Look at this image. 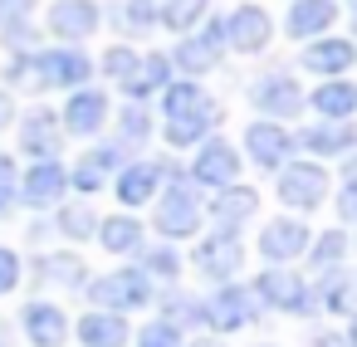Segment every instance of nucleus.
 Instances as JSON below:
<instances>
[{
    "label": "nucleus",
    "mask_w": 357,
    "mask_h": 347,
    "mask_svg": "<svg viewBox=\"0 0 357 347\" xmlns=\"http://www.w3.org/2000/svg\"><path fill=\"white\" fill-rule=\"evenodd\" d=\"M103 69H108L113 79H123V84H128V79H132V69H137V54L118 45V49H108V59H103Z\"/></svg>",
    "instance_id": "obj_36"
},
{
    "label": "nucleus",
    "mask_w": 357,
    "mask_h": 347,
    "mask_svg": "<svg viewBox=\"0 0 357 347\" xmlns=\"http://www.w3.org/2000/svg\"><path fill=\"white\" fill-rule=\"evenodd\" d=\"M255 103L264 108V113H274V118H289V113H298L303 108V93H298V84L294 79H264L259 88H255Z\"/></svg>",
    "instance_id": "obj_14"
},
{
    "label": "nucleus",
    "mask_w": 357,
    "mask_h": 347,
    "mask_svg": "<svg viewBox=\"0 0 357 347\" xmlns=\"http://www.w3.org/2000/svg\"><path fill=\"white\" fill-rule=\"evenodd\" d=\"M240 259H245V249H240L235 230H220V235H211V240L196 245V269H201L206 279H230Z\"/></svg>",
    "instance_id": "obj_3"
},
{
    "label": "nucleus",
    "mask_w": 357,
    "mask_h": 347,
    "mask_svg": "<svg viewBox=\"0 0 357 347\" xmlns=\"http://www.w3.org/2000/svg\"><path fill=\"white\" fill-rule=\"evenodd\" d=\"M352 347H357V323H352Z\"/></svg>",
    "instance_id": "obj_45"
},
{
    "label": "nucleus",
    "mask_w": 357,
    "mask_h": 347,
    "mask_svg": "<svg viewBox=\"0 0 357 347\" xmlns=\"http://www.w3.org/2000/svg\"><path fill=\"white\" fill-rule=\"evenodd\" d=\"M10 196H15V167L10 157H0V215L10 210Z\"/></svg>",
    "instance_id": "obj_39"
},
{
    "label": "nucleus",
    "mask_w": 357,
    "mask_h": 347,
    "mask_svg": "<svg viewBox=\"0 0 357 347\" xmlns=\"http://www.w3.org/2000/svg\"><path fill=\"white\" fill-rule=\"evenodd\" d=\"M215 59H220V25H211L206 35H196V40H186V45L176 49V64H181V69H191V74L211 69Z\"/></svg>",
    "instance_id": "obj_20"
},
{
    "label": "nucleus",
    "mask_w": 357,
    "mask_h": 347,
    "mask_svg": "<svg viewBox=\"0 0 357 347\" xmlns=\"http://www.w3.org/2000/svg\"><path fill=\"white\" fill-rule=\"evenodd\" d=\"M20 142H25V152H35L40 162H50L54 147H59V128H54V118H50V113H35V118L25 123Z\"/></svg>",
    "instance_id": "obj_22"
},
{
    "label": "nucleus",
    "mask_w": 357,
    "mask_h": 347,
    "mask_svg": "<svg viewBox=\"0 0 357 347\" xmlns=\"http://www.w3.org/2000/svg\"><path fill=\"white\" fill-rule=\"evenodd\" d=\"M59 225H64V235H74V240H84L98 220H93V210H84V206H69L64 215H59Z\"/></svg>",
    "instance_id": "obj_32"
},
{
    "label": "nucleus",
    "mask_w": 357,
    "mask_h": 347,
    "mask_svg": "<svg viewBox=\"0 0 357 347\" xmlns=\"http://www.w3.org/2000/svg\"><path fill=\"white\" fill-rule=\"evenodd\" d=\"M352 6H357V0H352Z\"/></svg>",
    "instance_id": "obj_48"
},
{
    "label": "nucleus",
    "mask_w": 357,
    "mask_h": 347,
    "mask_svg": "<svg viewBox=\"0 0 357 347\" xmlns=\"http://www.w3.org/2000/svg\"><path fill=\"white\" fill-rule=\"evenodd\" d=\"M303 245H308V230L298 225V220H274V225H264V235H259V249H264V259H294V254H303Z\"/></svg>",
    "instance_id": "obj_12"
},
{
    "label": "nucleus",
    "mask_w": 357,
    "mask_h": 347,
    "mask_svg": "<svg viewBox=\"0 0 357 347\" xmlns=\"http://www.w3.org/2000/svg\"><path fill=\"white\" fill-rule=\"evenodd\" d=\"M157 181H162V171L157 167H128L123 176H118V201L123 206H142V201H152V191H157Z\"/></svg>",
    "instance_id": "obj_21"
},
{
    "label": "nucleus",
    "mask_w": 357,
    "mask_h": 347,
    "mask_svg": "<svg viewBox=\"0 0 357 347\" xmlns=\"http://www.w3.org/2000/svg\"><path fill=\"white\" fill-rule=\"evenodd\" d=\"M35 6V0H0V25H10V20H20L25 10Z\"/></svg>",
    "instance_id": "obj_43"
},
{
    "label": "nucleus",
    "mask_w": 357,
    "mask_h": 347,
    "mask_svg": "<svg viewBox=\"0 0 357 347\" xmlns=\"http://www.w3.org/2000/svg\"><path fill=\"white\" fill-rule=\"evenodd\" d=\"M152 20H157L152 0H128V6H123V25L128 30H152Z\"/></svg>",
    "instance_id": "obj_35"
},
{
    "label": "nucleus",
    "mask_w": 357,
    "mask_h": 347,
    "mask_svg": "<svg viewBox=\"0 0 357 347\" xmlns=\"http://www.w3.org/2000/svg\"><path fill=\"white\" fill-rule=\"evenodd\" d=\"M201 318H206L215 332H235V327L250 323V293H245V288H220V293L201 308Z\"/></svg>",
    "instance_id": "obj_10"
},
{
    "label": "nucleus",
    "mask_w": 357,
    "mask_h": 347,
    "mask_svg": "<svg viewBox=\"0 0 357 347\" xmlns=\"http://www.w3.org/2000/svg\"><path fill=\"white\" fill-rule=\"evenodd\" d=\"M352 142H357V137H352V128H333V123H328V128H308V132H303V147H308V152H323V157L347 152Z\"/></svg>",
    "instance_id": "obj_28"
},
{
    "label": "nucleus",
    "mask_w": 357,
    "mask_h": 347,
    "mask_svg": "<svg viewBox=\"0 0 357 347\" xmlns=\"http://www.w3.org/2000/svg\"><path fill=\"white\" fill-rule=\"evenodd\" d=\"M20 284V259L6 249V245H0V293H10Z\"/></svg>",
    "instance_id": "obj_38"
},
{
    "label": "nucleus",
    "mask_w": 357,
    "mask_h": 347,
    "mask_svg": "<svg viewBox=\"0 0 357 347\" xmlns=\"http://www.w3.org/2000/svg\"><path fill=\"white\" fill-rule=\"evenodd\" d=\"M250 210H255V191H225V196H220V201L211 206V215H215V220H220L225 230H230L235 220H245Z\"/></svg>",
    "instance_id": "obj_29"
},
{
    "label": "nucleus",
    "mask_w": 357,
    "mask_h": 347,
    "mask_svg": "<svg viewBox=\"0 0 357 347\" xmlns=\"http://www.w3.org/2000/svg\"><path fill=\"white\" fill-rule=\"evenodd\" d=\"M211 118H215V108H201V113H191V118H167V142H172V147H191L196 137H206Z\"/></svg>",
    "instance_id": "obj_27"
},
{
    "label": "nucleus",
    "mask_w": 357,
    "mask_h": 347,
    "mask_svg": "<svg viewBox=\"0 0 357 347\" xmlns=\"http://www.w3.org/2000/svg\"><path fill=\"white\" fill-rule=\"evenodd\" d=\"M347 303V284L342 279H328V288H323V308H342Z\"/></svg>",
    "instance_id": "obj_42"
},
{
    "label": "nucleus",
    "mask_w": 357,
    "mask_h": 347,
    "mask_svg": "<svg viewBox=\"0 0 357 347\" xmlns=\"http://www.w3.org/2000/svg\"><path fill=\"white\" fill-rule=\"evenodd\" d=\"M137 347H181V332L172 323H152V327H142Z\"/></svg>",
    "instance_id": "obj_34"
},
{
    "label": "nucleus",
    "mask_w": 357,
    "mask_h": 347,
    "mask_svg": "<svg viewBox=\"0 0 357 347\" xmlns=\"http://www.w3.org/2000/svg\"><path fill=\"white\" fill-rule=\"evenodd\" d=\"M196 347H215V342H196Z\"/></svg>",
    "instance_id": "obj_47"
},
{
    "label": "nucleus",
    "mask_w": 357,
    "mask_h": 347,
    "mask_svg": "<svg viewBox=\"0 0 357 347\" xmlns=\"http://www.w3.org/2000/svg\"><path fill=\"white\" fill-rule=\"evenodd\" d=\"M259 298L274 303V308H289V313H303V308H308V288H303V279L289 274V269L259 274Z\"/></svg>",
    "instance_id": "obj_9"
},
{
    "label": "nucleus",
    "mask_w": 357,
    "mask_h": 347,
    "mask_svg": "<svg viewBox=\"0 0 357 347\" xmlns=\"http://www.w3.org/2000/svg\"><path fill=\"white\" fill-rule=\"evenodd\" d=\"M0 347H6V327H0Z\"/></svg>",
    "instance_id": "obj_46"
},
{
    "label": "nucleus",
    "mask_w": 357,
    "mask_h": 347,
    "mask_svg": "<svg viewBox=\"0 0 357 347\" xmlns=\"http://www.w3.org/2000/svg\"><path fill=\"white\" fill-rule=\"evenodd\" d=\"M113 162H118V152H108V147L93 152V157H84V167L74 171V186H79V191H98V186H103V171H108Z\"/></svg>",
    "instance_id": "obj_30"
},
{
    "label": "nucleus",
    "mask_w": 357,
    "mask_h": 347,
    "mask_svg": "<svg viewBox=\"0 0 357 347\" xmlns=\"http://www.w3.org/2000/svg\"><path fill=\"white\" fill-rule=\"evenodd\" d=\"M123 137H132V142H142V137H147V118H142L137 108H128V113H123Z\"/></svg>",
    "instance_id": "obj_40"
},
{
    "label": "nucleus",
    "mask_w": 357,
    "mask_h": 347,
    "mask_svg": "<svg viewBox=\"0 0 357 347\" xmlns=\"http://www.w3.org/2000/svg\"><path fill=\"white\" fill-rule=\"evenodd\" d=\"M245 147H250V157H255L259 167H279L284 152H289V137H284V128H274V123H255V128L245 132Z\"/></svg>",
    "instance_id": "obj_16"
},
{
    "label": "nucleus",
    "mask_w": 357,
    "mask_h": 347,
    "mask_svg": "<svg viewBox=\"0 0 357 347\" xmlns=\"http://www.w3.org/2000/svg\"><path fill=\"white\" fill-rule=\"evenodd\" d=\"M342 249H347V245H342V235H337V230H328V235L313 245V259H318V264H337V259H342Z\"/></svg>",
    "instance_id": "obj_37"
},
{
    "label": "nucleus",
    "mask_w": 357,
    "mask_h": 347,
    "mask_svg": "<svg viewBox=\"0 0 357 347\" xmlns=\"http://www.w3.org/2000/svg\"><path fill=\"white\" fill-rule=\"evenodd\" d=\"M162 108H167V118H191V113H201V108H211V103H206V93H201L196 84H172V88L162 93Z\"/></svg>",
    "instance_id": "obj_26"
},
{
    "label": "nucleus",
    "mask_w": 357,
    "mask_h": 347,
    "mask_svg": "<svg viewBox=\"0 0 357 347\" xmlns=\"http://www.w3.org/2000/svg\"><path fill=\"white\" fill-rule=\"evenodd\" d=\"M79 337H84L89 347H123V342H128V323L113 318V313H84Z\"/></svg>",
    "instance_id": "obj_19"
},
{
    "label": "nucleus",
    "mask_w": 357,
    "mask_h": 347,
    "mask_svg": "<svg viewBox=\"0 0 357 347\" xmlns=\"http://www.w3.org/2000/svg\"><path fill=\"white\" fill-rule=\"evenodd\" d=\"M313 108H318L323 118H347V113L357 108V88H352V84H318Z\"/></svg>",
    "instance_id": "obj_24"
},
{
    "label": "nucleus",
    "mask_w": 357,
    "mask_h": 347,
    "mask_svg": "<svg viewBox=\"0 0 357 347\" xmlns=\"http://www.w3.org/2000/svg\"><path fill=\"white\" fill-rule=\"evenodd\" d=\"M147 264H152L157 274H167V279L176 274V254H172V249H152V254H147Z\"/></svg>",
    "instance_id": "obj_41"
},
{
    "label": "nucleus",
    "mask_w": 357,
    "mask_h": 347,
    "mask_svg": "<svg viewBox=\"0 0 357 347\" xmlns=\"http://www.w3.org/2000/svg\"><path fill=\"white\" fill-rule=\"evenodd\" d=\"M333 15H337V6L333 0H298V6L289 10V35H318V30H328L333 25Z\"/></svg>",
    "instance_id": "obj_18"
},
{
    "label": "nucleus",
    "mask_w": 357,
    "mask_h": 347,
    "mask_svg": "<svg viewBox=\"0 0 357 347\" xmlns=\"http://www.w3.org/2000/svg\"><path fill=\"white\" fill-rule=\"evenodd\" d=\"M93 303H108V308H142L147 303V279L137 269H123V274H103L93 288H89Z\"/></svg>",
    "instance_id": "obj_4"
},
{
    "label": "nucleus",
    "mask_w": 357,
    "mask_h": 347,
    "mask_svg": "<svg viewBox=\"0 0 357 347\" xmlns=\"http://www.w3.org/2000/svg\"><path fill=\"white\" fill-rule=\"evenodd\" d=\"M196 225H201L196 196H191L186 186H172L167 201H162V210H157V230H162V235H191Z\"/></svg>",
    "instance_id": "obj_8"
},
{
    "label": "nucleus",
    "mask_w": 357,
    "mask_h": 347,
    "mask_svg": "<svg viewBox=\"0 0 357 347\" xmlns=\"http://www.w3.org/2000/svg\"><path fill=\"white\" fill-rule=\"evenodd\" d=\"M323 196H328L323 167H313V162L284 167V176H279V201H289V206H298V210H313V206H323Z\"/></svg>",
    "instance_id": "obj_1"
},
{
    "label": "nucleus",
    "mask_w": 357,
    "mask_h": 347,
    "mask_svg": "<svg viewBox=\"0 0 357 347\" xmlns=\"http://www.w3.org/2000/svg\"><path fill=\"white\" fill-rule=\"evenodd\" d=\"M98 235H103V245H108L113 254H128V249L142 245V225H137L132 215H113V220H103Z\"/></svg>",
    "instance_id": "obj_23"
},
{
    "label": "nucleus",
    "mask_w": 357,
    "mask_h": 347,
    "mask_svg": "<svg viewBox=\"0 0 357 347\" xmlns=\"http://www.w3.org/2000/svg\"><path fill=\"white\" fill-rule=\"evenodd\" d=\"M196 15H206V0H172V6L162 10V20H167V30H186Z\"/></svg>",
    "instance_id": "obj_31"
},
{
    "label": "nucleus",
    "mask_w": 357,
    "mask_h": 347,
    "mask_svg": "<svg viewBox=\"0 0 357 347\" xmlns=\"http://www.w3.org/2000/svg\"><path fill=\"white\" fill-rule=\"evenodd\" d=\"M10 123V93H0V128Z\"/></svg>",
    "instance_id": "obj_44"
},
{
    "label": "nucleus",
    "mask_w": 357,
    "mask_h": 347,
    "mask_svg": "<svg viewBox=\"0 0 357 347\" xmlns=\"http://www.w3.org/2000/svg\"><path fill=\"white\" fill-rule=\"evenodd\" d=\"M220 30H225V35H230V45H235V49H245V54H259V49L269 45V35H274L269 15H264L259 6H240Z\"/></svg>",
    "instance_id": "obj_5"
},
{
    "label": "nucleus",
    "mask_w": 357,
    "mask_h": 347,
    "mask_svg": "<svg viewBox=\"0 0 357 347\" xmlns=\"http://www.w3.org/2000/svg\"><path fill=\"white\" fill-rule=\"evenodd\" d=\"M103 118H108V98H103L98 88L74 93V98H69V108H64V123H69V132H79V137L98 132V128H103Z\"/></svg>",
    "instance_id": "obj_11"
},
{
    "label": "nucleus",
    "mask_w": 357,
    "mask_h": 347,
    "mask_svg": "<svg viewBox=\"0 0 357 347\" xmlns=\"http://www.w3.org/2000/svg\"><path fill=\"white\" fill-rule=\"evenodd\" d=\"M352 59H357L352 40H323V45H308V54H303V64L318 74H342V69H352Z\"/></svg>",
    "instance_id": "obj_17"
},
{
    "label": "nucleus",
    "mask_w": 357,
    "mask_h": 347,
    "mask_svg": "<svg viewBox=\"0 0 357 347\" xmlns=\"http://www.w3.org/2000/svg\"><path fill=\"white\" fill-rule=\"evenodd\" d=\"M235 176H240V157H235V147L230 142H206L201 147V157H196V181H206V186H235Z\"/></svg>",
    "instance_id": "obj_7"
},
{
    "label": "nucleus",
    "mask_w": 357,
    "mask_h": 347,
    "mask_svg": "<svg viewBox=\"0 0 357 347\" xmlns=\"http://www.w3.org/2000/svg\"><path fill=\"white\" fill-rule=\"evenodd\" d=\"M93 30H98V6H93V0H54V6H50V35L89 40Z\"/></svg>",
    "instance_id": "obj_2"
},
{
    "label": "nucleus",
    "mask_w": 357,
    "mask_h": 347,
    "mask_svg": "<svg viewBox=\"0 0 357 347\" xmlns=\"http://www.w3.org/2000/svg\"><path fill=\"white\" fill-rule=\"evenodd\" d=\"M167 84V59L162 54H147V59H137V69H132V79L123 84L132 98H142V93H152V88H162Z\"/></svg>",
    "instance_id": "obj_25"
},
{
    "label": "nucleus",
    "mask_w": 357,
    "mask_h": 347,
    "mask_svg": "<svg viewBox=\"0 0 357 347\" xmlns=\"http://www.w3.org/2000/svg\"><path fill=\"white\" fill-rule=\"evenodd\" d=\"M45 274H54L59 284H79L84 279V264L74 254H54V259H45Z\"/></svg>",
    "instance_id": "obj_33"
},
{
    "label": "nucleus",
    "mask_w": 357,
    "mask_h": 347,
    "mask_svg": "<svg viewBox=\"0 0 357 347\" xmlns=\"http://www.w3.org/2000/svg\"><path fill=\"white\" fill-rule=\"evenodd\" d=\"M25 332H30L35 347H59L64 332H69V323H64V313L54 303H30L25 308Z\"/></svg>",
    "instance_id": "obj_13"
},
{
    "label": "nucleus",
    "mask_w": 357,
    "mask_h": 347,
    "mask_svg": "<svg viewBox=\"0 0 357 347\" xmlns=\"http://www.w3.org/2000/svg\"><path fill=\"white\" fill-rule=\"evenodd\" d=\"M64 186H69V176H64L59 162H35V171L25 176V201L30 206H50V201L64 196Z\"/></svg>",
    "instance_id": "obj_15"
},
{
    "label": "nucleus",
    "mask_w": 357,
    "mask_h": 347,
    "mask_svg": "<svg viewBox=\"0 0 357 347\" xmlns=\"http://www.w3.org/2000/svg\"><path fill=\"white\" fill-rule=\"evenodd\" d=\"M35 64H40V88H45V84L74 88V84L89 79V59H84L79 49H50V54H40Z\"/></svg>",
    "instance_id": "obj_6"
}]
</instances>
